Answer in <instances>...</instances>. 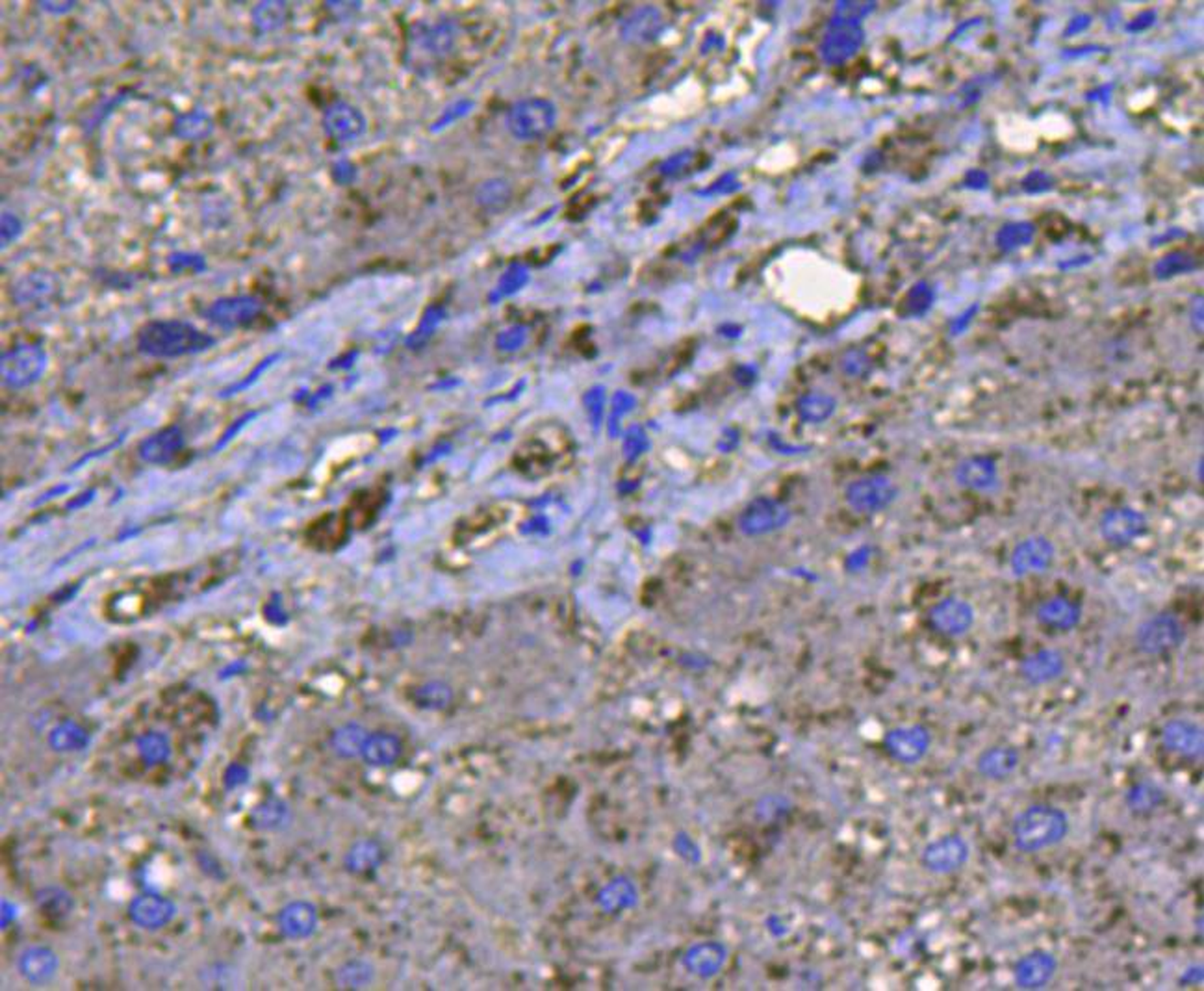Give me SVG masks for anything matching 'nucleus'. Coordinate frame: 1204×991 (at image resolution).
Wrapping results in <instances>:
<instances>
[{"label":"nucleus","mask_w":1204,"mask_h":991,"mask_svg":"<svg viewBox=\"0 0 1204 991\" xmlns=\"http://www.w3.org/2000/svg\"><path fill=\"white\" fill-rule=\"evenodd\" d=\"M262 312L260 300L253 296H228L216 300L205 309V318L227 331L253 323Z\"/></svg>","instance_id":"obj_6"},{"label":"nucleus","mask_w":1204,"mask_h":991,"mask_svg":"<svg viewBox=\"0 0 1204 991\" xmlns=\"http://www.w3.org/2000/svg\"><path fill=\"white\" fill-rule=\"evenodd\" d=\"M56 969L58 958L47 947H30L19 958V971L32 984H43L50 980Z\"/></svg>","instance_id":"obj_21"},{"label":"nucleus","mask_w":1204,"mask_h":991,"mask_svg":"<svg viewBox=\"0 0 1204 991\" xmlns=\"http://www.w3.org/2000/svg\"><path fill=\"white\" fill-rule=\"evenodd\" d=\"M185 446V433L178 426H169L149 438L140 446V457L149 464H165L173 460Z\"/></svg>","instance_id":"obj_16"},{"label":"nucleus","mask_w":1204,"mask_h":991,"mask_svg":"<svg viewBox=\"0 0 1204 991\" xmlns=\"http://www.w3.org/2000/svg\"><path fill=\"white\" fill-rule=\"evenodd\" d=\"M1041 624L1056 629H1071L1080 620V607L1065 598H1052L1038 609Z\"/></svg>","instance_id":"obj_27"},{"label":"nucleus","mask_w":1204,"mask_h":991,"mask_svg":"<svg viewBox=\"0 0 1204 991\" xmlns=\"http://www.w3.org/2000/svg\"><path fill=\"white\" fill-rule=\"evenodd\" d=\"M174 912L176 908L171 901L153 893L136 897L129 906L131 919L145 930H158L165 926L174 917Z\"/></svg>","instance_id":"obj_15"},{"label":"nucleus","mask_w":1204,"mask_h":991,"mask_svg":"<svg viewBox=\"0 0 1204 991\" xmlns=\"http://www.w3.org/2000/svg\"><path fill=\"white\" fill-rule=\"evenodd\" d=\"M0 232H3V248H8L23 235V221L12 212H5L3 228H0Z\"/></svg>","instance_id":"obj_44"},{"label":"nucleus","mask_w":1204,"mask_h":991,"mask_svg":"<svg viewBox=\"0 0 1204 991\" xmlns=\"http://www.w3.org/2000/svg\"><path fill=\"white\" fill-rule=\"evenodd\" d=\"M1058 969L1056 958L1047 951H1034L1022 956L1015 965V982L1022 989L1045 987Z\"/></svg>","instance_id":"obj_13"},{"label":"nucleus","mask_w":1204,"mask_h":991,"mask_svg":"<svg viewBox=\"0 0 1204 991\" xmlns=\"http://www.w3.org/2000/svg\"><path fill=\"white\" fill-rule=\"evenodd\" d=\"M41 913L52 921L66 919L71 915L75 902L73 897L62 888H45L36 897Z\"/></svg>","instance_id":"obj_28"},{"label":"nucleus","mask_w":1204,"mask_h":991,"mask_svg":"<svg viewBox=\"0 0 1204 991\" xmlns=\"http://www.w3.org/2000/svg\"><path fill=\"white\" fill-rule=\"evenodd\" d=\"M401 755V741L390 733H372L363 746V757L375 767H388Z\"/></svg>","instance_id":"obj_23"},{"label":"nucleus","mask_w":1204,"mask_h":991,"mask_svg":"<svg viewBox=\"0 0 1204 991\" xmlns=\"http://www.w3.org/2000/svg\"><path fill=\"white\" fill-rule=\"evenodd\" d=\"M1146 528H1147V523H1146V518H1143V514L1134 511V509H1128V507L1114 509L1103 520V535H1104V539L1112 544H1117V546H1125V544L1134 543L1137 537L1143 535Z\"/></svg>","instance_id":"obj_12"},{"label":"nucleus","mask_w":1204,"mask_h":991,"mask_svg":"<svg viewBox=\"0 0 1204 991\" xmlns=\"http://www.w3.org/2000/svg\"><path fill=\"white\" fill-rule=\"evenodd\" d=\"M928 746V737L921 730L896 732L891 735V750L902 760H915Z\"/></svg>","instance_id":"obj_32"},{"label":"nucleus","mask_w":1204,"mask_h":991,"mask_svg":"<svg viewBox=\"0 0 1204 991\" xmlns=\"http://www.w3.org/2000/svg\"><path fill=\"white\" fill-rule=\"evenodd\" d=\"M449 698H451V694H449L448 687L438 685V683L426 685V687H421V689L416 692V702H417L421 708H429V710L444 708V706L449 702Z\"/></svg>","instance_id":"obj_39"},{"label":"nucleus","mask_w":1204,"mask_h":991,"mask_svg":"<svg viewBox=\"0 0 1204 991\" xmlns=\"http://www.w3.org/2000/svg\"><path fill=\"white\" fill-rule=\"evenodd\" d=\"M56 279L45 273L23 277L16 286V300L19 305H39L56 294Z\"/></svg>","instance_id":"obj_25"},{"label":"nucleus","mask_w":1204,"mask_h":991,"mask_svg":"<svg viewBox=\"0 0 1204 991\" xmlns=\"http://www.w3.org/2000/svg\"><path fill=\"white\" fill-rule=\"evenodd\" d=\"M1200 980H1202V967H1193V969H1188L1184 973V976L1180 978V984H1197Z\"/></svg>","instance_id":"obj_52"},{"label":"nucleus","mask_w":1204,"mask_h":991,"mask_svg":"<svg viewBox=\"0 0 1204 991\" xmlns=\"http://www.w3.org/2000/svg\"><path fill=\"white\" fill-rule=\"evenodd\" d=\"M522 340H523V332L520 329H512L500 336V345L503 349H516L522 343Z\"/></svg>","instance_id":"obj_50"},{"label":"nucleus","mask_w":1204,"mask_h":991,"mask_svg":"<svg viewBox=\"0 0 1204 991\" xmlns=\"http://www.w3.org/2000/svg\"><path fill=\"white\" fill-rule=\"evenodd\" d=\"M138 750L147 765H160L169 757V739L164 733L149 732L138 739Z\"/></svg>","instance_id":"obj_35"},{"label":"nucleus","mask_w":1204,"mask_h":991,"mask_svg":"<svg viewBox=\"0 0 1204 991\" xmlns=\"http://www.w3.org/2000/svg\"><path fill=\"white\" fill-rule=\"evenodd\" d=\"M1125 802L1132 813L1149 815L1166 802V793L1153 782H1139L1126 791Z\"/></svg>","instance_id":"obj_26"},{"label":"nucleus","mask_w":1204,"mask_h":991,"mask_svg":"<svg viewBox=\"0 0 1204 991\" xmlns=\"http://www.w3.org/2000/svg\"><path fill=\"white\" fill-rule=\"evenodd\" d=\"M1019 762L1020 755L1013 746H993L978 755L977 769L984 778L1000 782L1015 773Z\"/></svg>","instance_id":"obj_17"},{"label":"nucleus","mask_w":1204,"mask_h":991,"mask_svg":"<svg viewBox=\"0 0 1204 991\" xmlns=\"http://www.w3.org/2000/svg\"><path fill=\"white\" fill-rule=\"evenodd\" d=\"M1054 550L1045 539H1029L1019 544L1011 557V566L1015 574L1025 575L1032 572H1043L1052 561Z\"/></svg>","instance_id":"obj_18"},{"label":"nucleus","mask_w":1204,"mask_h":991,"mask_svg":"<svg viewBox=\"0 0 1204 991\" xmlns=\"http://www.w3.org/2000/svg\"><path fill=\"white\" fill-rule=\"evenodd\" d=\"M381 859V849L374 841H360L347 854V867L353 872H366L375 869Z\"/></svg>","instance_id":"obj_36"},{"label":"nucleus","mask_w":1204,"mask_h":991,"mask_svg":"<svg viewBox=\"0 0 1204 991\" xmlns=\"http://www.w3.org/2000/svg\"><path fill=\"white\" fill-rule=\"evenodd\" d=\"M440 320H442V311H440L438 307L429 309V311L426 312L424 320H421V323L417 325V329L414 331V334L407 340V343H408L410 347H416V345H421V343H424V342L433 334V331H435V327L438 325Z\"/></svg>","instance_id":"obj_41"},{"label":"nucleus","mask_w":1204,"mask_h":991,"mask_svg":"<svg viewBox=\"0 0 1204 991\" xmlns=\"http://www.w3.org/2000/svg\"><path fill=\"white\" fill-rule=\"evenodd\" d=\"M316 922H318L316 908L309 902H291L279 915L282 934L293 940L311 936L316 928Z\"/></svg>","instance_id":"obj_19"},{"label":"nucleus","mask_w":1204,"mask_h":991,"mask_svg":"<svg viewBox=\"0 0 1204 991\" xmlns=\"http://www.w3.org/2000/svg\"><path fill=\"white\" fill-rule=\"evenodd\" d=\"M1069 834V817L1060 807L1051 804H1034L1020 811L1011 827L1013 845L1017 850L1034 854L1054 847Z\"/></svg>","instance_id":"obj_2"},{"label":"nucleus","mask_w":1204,"mask_h":991,"mask_svg":"<svg viewBox=\"0 0 1204 991\" xmlns=\"http://www.w3.org/2000/svg\"><path fill=\"white\" fill-rule=\"evenodd\" d=\"M277 359H279V355H271V357L264 359V361H262V363H260V364H259V366H257V368H255L246 379H242V381L236 383V385H230L228 388H225V390L219 394V397L225 399V397H230V395H236V394H239V392H244V390L249 388L253 383H257L259 377H260V375H262V374L273 364V361H277Z\"/></svg>","instance_id":"obj_43"},{"label":"nucleus","mask_w":1204,"mask_h":991,"mask_svg":"<svg viewBox=\"0 0 1204 991\" xmlns=\"http://www.w3.org/2000/svg\"><path fill=\"white\" fill-rule=\"evenodd\" d=\"M789 518L791 514L786 505L770 498H759L743 511L739 518V528L745 535L757 537L781 530L789 522Z\"/></svg>","instance_id":"obj_7"},{"label":"nucleus","mask_w":1204,"mask_h":991,"mask_svg":"<svg viewBox=\"0 0 1204 991\" xmlns=\"http://www.w3.org/2000/svg\"><path fill=\"white\" fill-rule=\"evenodd\" d=\"M525 280H527L525 269H523L520 264H512V266L503 273V277H502V280H500V284H498V288H496V296H498V298H503V296L514 294V291L520 290V286H522Z\"/></svg>","instance_id":"obj_42"},{"label":"nucleus","mask_w":1204,"mask_h":991,"mask_svg":"<svg viewBox=\"0 0 1204 991\" xmlns=\"http://www.w3.org/2000/svg\"><path fill=\"white\" fill-rule=\"evenodd\" d=\"M471 106H473V102H470V100H459V102H455L453 106H449V108L444 111L442 118L435 123L433 131H438V129L448 127L449 123L457 121L459 118H462V115H466V113L471 110Z\"/></svg>","instance_id":"obj_46"},{"label":"nucleus","mask_w":1204,"mask_h":991,"mask_svg":"<svg viewBox=\"0 0 1204 991\" xmlns=\"http://www.w3.org/2000/svg\"><path fill=\"white\" fill-rule=\"evenodd\" d=\"M555 125V108L544 99H525L514 104L507 115V127L520 140L546 136Z\"/></svg>","instance_id":"obj_4"},{"label":"nucleus","mask_w":1204,"mask_h":991,"mask_svg":"<svg viewBox=\"0 0 1204 991\" xmlns=\"http://www.w3.org/2000/svg\"><path fill=\"white\" fill-rule=\"evenodd\" d=\"M48 364L45 349L34 343L17 345L3 355L0 370L6 386L21 390L37 383Z\"/></svg>","instance_id":"obj_3"},{"label":"nucleus","mask_w":1204,"mask_h":991,"mask_svg":"<svg viewBox=\"0 0 1204 991\" xmlns=\"http://www.w3.org/2000/svg\"><path fill=\"white\" fill-rule=\"evenodd\" d=\"M353 177H354V167L347 160H342L334 165V179L338 183L347 184L349 181H353Z\"/></svg>","instance_id":"obj_48"},{"label":"nucleus","mask_w":1204,"mask_h":991,"mask_svg":"<svg viewBox=\"0 0 1204 991\" xmlns=\"http://www.w3.org/2000/svg\"><path fill=\"white\" fill-rule=\"evenodd\" d=\"M255 416H257V413H251V415H246V416H242V418H239L238 422H234V426H230V427H228V429H227V431L223 433V438L219 440V444L216 446V449H219V448H223V446H225V444H227V442H228L230 438H234V435H236V433H238L239 429H242V427H244V426H246V424H248V422H249L251 418H255Z\"/></svg>","instance_id":"obj_49"},{"label":"nucleus","mask_w":1204,"mask_h":991,"mask_svg":"<svg viewBox=\"0 0 1204 991\" xmlns=\"http://www.w3.org/2000/svg\"><path fill=\"white\" fill-rule=\"evenodd\" d=\"M509 201H511V186L502 179L487 181L477 190V203L485 210L498 212L505 208Z\"/></svg>","instance_id":"obj_34"},{"label":"nucleus","mask_w":1204,"mask_h":991,"mask_svg":"<svg viewBox=\"0 0 1204 991\" xmlns=\"http://www.w3.org/2000/svg\"><path fill=\"white\" fill-rule=\"evenodd\" d=\"M212 120L201 110H192L176 115L173 134L183 140H201L212 132Z\"/></svg>","instance_id":"obj_30"},{"label":"nucleus","mask_w":1204,"mask_h":991,"mask_svg":"<svg viewBox=\"0 0 1204 991\" xmlns=\"http://www.w3.org/2000/svg\"><path fill=\"white\" fill-rule=\"evenodd\" d=\"M971 856L969 843L959 836H946L932 843L924 852V865L939 874H948L967 863Z\"/></svg>","instance_id":"obj_10"},{"label":"nucleus","mask_w":1204,"mask_h":991,"mask_svg":"<svg viewBox=\"0 0 1204 991\" xmlns=\"http://www.w3.org/2000/svg\"><path fill=\"white\" fill-rule=\"evenodd\" d=\"M195 858H197V865H199V869L206 874V877H210V879H214V880H223V879H225V872H223L221 863H219L210 852H205V850H203V852H197Z\"/></svg>","instance_id":"obj_45"},{"label":"nucleus","mask_w":1204,"mask_h":991,"mask_svg":"<svg viewBox=\"0 0 1204 991\" xmlns=\"http://www.w3.org/2000/svg\"><path fill=\"white\" fill-rule=\"evenodd\" d=\"M1184 640V626L1173 613H1158L1137 627V648L1147 656H1164L1178 648Z\"/></svg>","instance_id":"obj_5"},{"label":"nucleus","mask_w":1204,"mask_h":991,"mask_svg":"<svg viewBox=\"0 0 1204 991\" xmlns=\"http://www.w3.org/2000/svg\"><path fill=\"white\" fill-rule=\"evenodd\" d=\"M975 622V609L971 604L959 598H948L934 607L932 624L937 631L957 637L967 633Z\"/></svg>","instance_id":"obj_14"},{"label":"nucleus","mask_w":1204,"mask_h":991,"mask_svg":"<svg viewBox=\"0 0 1204 991\" xmlns=\"http://www.w3.org/2000/svg\"><path fill=\"white\" fill-rule=\"evenodd\" d=\"M169 268L174 273H203L206 269V260L203 255L197 253H185V251H176L167 258Z\"/></svg>","instance_id":"obj_40"},{"label":"nucleus","mask_w":1204,"mask_h":991,"mask_svg":"<svg viewBox=\"0 0 1204 991\" xmlns=\"http://www.w3.org/2000/svg\"><path fill=\"white\" fill-rule=\"evenodd\" d=\"M288 819V807L277 798H269L251 811V827L257 830H275Z\"/></svg>","instance_id":"obj_31"},{"label":"nucleus","mask_w":1204,"mask_h":991,"mask_svg":"<svg viewBox=\"0 0 1204 991\" xmlns=\"http://www.w3.org/2000/svg\"><path fill=\"white\" fill-rule=\"evenodd\" d=\"M323 129L331 140L349 143L366 132V118L353 104L336 100L325 110Z\"/></svg>","instance_id":"obj_9"},{"label":"nucleus","mask_w":1204,"mask_h":991,"mask_svg":"<svg viewBox=\"0 0 1204 991\" xmlns=\"http://www.w3.org/2000/svg\"><path fill=\"white\" fill-rule=\"evenodd\" d=\"M372 976L374 971L364 962H351L343 965L338 973V980L343 987H364L366 984H370Z\"/></svg>","instance_id":"obj_38"},{"label":"nucleus","mask_w":1204,"mask_h":991,"mask_svg":"<svg viewBox=\"0 0 1204 991\" xmlns=\"http://www.w3.org/2000/svg\"><path fill=\"white\" fill-rule=\"evenodd\" d=\"M453 41L455 32L451 25L442 23L437 26H426L414 34V50L426 52L429 58H440L453 47Z\"/></svg>","instance_id":"obj_24"},{"label":"nucleus","mask_w":1204,"mask_h":991,"mask_svg":"<svg viewBox=\"0 0 1204 991\" xmlns=\"http://www.w3.org/2000/svg\"><path fill=\"white\" fill-rule=\"evenodd\" d=\"M1063 672V658L1056 650H1040L1020 663V674L1029 683L1041 685L1056 680Z\"/></svg>","instance_id":"obj_20"},{"label":"nucleus","mask_w":1204,"mask_h":991,"mask_svg":"<svg viewBox=\"0 0 1204 991\" xmlns=\"http://www.w3.org/2000/svg\"><path fill=\"white\" fill-rule=\"evenodd\" d=\"M216 338L183 320H154L138 334L140 352L154 359H178L208 352Z\"/></svg>","instance_id":"obj_1"},{"label":"nucleus","mask_w":1204,"mask_h":991,"mask_svg":"<svg viewBox=\"0 0 1204 991\" xmlns=\"http://www.w3.org/2000/svg\"><path fill=\"white\" fill-rule=\"evenodd\" d=\"M75 5L77 3H39V8L58 16V14H69L75 8Z\"/></svg>","instance_id":"obj_51"},{"label":"nucleus","mask_w":1204,"mask_h":991,"mask_svg":"<svg viewBox=\"0 0 1204 991\" xmlns=\"http://www.w3.org/2000/svg\"><path fill=\"white\" fill-rule=\"evenodd\" d=\"M997 466L986 457H973L961 462L957 469V481L973 490H989L997 485Z\"/></svg>","instance_id":"obj_22"},{"label":"nucleus","mask_w":1204,"mask_h":991,"mask_svg":"<svg viewBox=\"0 0 1204 991\" xmlns=\"http://www.w3.org/2000/svg\"><path fill=\"white\" fill-rule=\"evenodd\" d=\"M1162 741L1166 748L1184 760H1199L1204 748L1202 730L1189 721H1171L1162 730Z\"/></svg>","instance_id":"obj_11"},{"label":"nucleus","mask_w":1204,"mask_h":991,"mask_svg":"<svg viewBox=\"0 0 1204 991\" xmlns=\"http://www.w3.org/2000/svg\"><path fill=\"white\" fill-rule=\"evenodd\" d=\"M288 14L286 3H260L253 10V21L262 32L277 30L284 25Z\"/></svg>","instance_id":"obj_37"},{"label":"nucleus","mask_w":1204,"mask_h":991,"mask_svg":"<svg viewBox=\"0 0 1204 991\" xmlns=\"http://www.w3.org/2000/svg\"><path fill=\"white\" fill-rule=\"evenodd\" d=\"M366 732L356 726V724H347L340 730L334 732L333 735V748L338 755L342 757H354L358 754H363V746L366 741Z\"/></svg>","instance_id":"obj_33"},{"label":"nucleus","mask_w":1204,"mask_h":991,"mask_svg":"<svg viewBox=\"0 0 1204 991\" xmlns=\"http://www.w3.org/2000/svg\"><path fill=\"white\" fill-rule=\"evenodd\" d=\"M48 744L56 752H79L90 744V735L77 722H62L48 735Z\"/></svg>","instance_id":"obj_29"},{"label":"nucleus","mask_w":1204,"mask_h":991,"mask_svg":"<svg viewBox=\"0 0 1204 991\" xmlns=\"http://www.w3.org/2000/svg\"><path fill=\"white\" fill-rule=\"evenodd\" d=\"M896 487L889 478L869 476L854 481L847 490V500L858 512H878L892 503Z\"/></svg>","instance_id":"obj_8"},{"label":"nucleus","mask_w":1204,"mask_h":991,"mask_svg":"<svg viewBox=\"0 0 1204 991\" xmlns=\"http://www.w3.org/2000/svg\"><path fill=\"white\" fill-rule=\"evenodd\" d=\"M248 778H249V771L244 765L232 764V765L227 767V771L223 775V784H225L227 789H234L238 785H244L248 782Z\"/></svg>","instance_id":"obj_47"}]
</instances>
